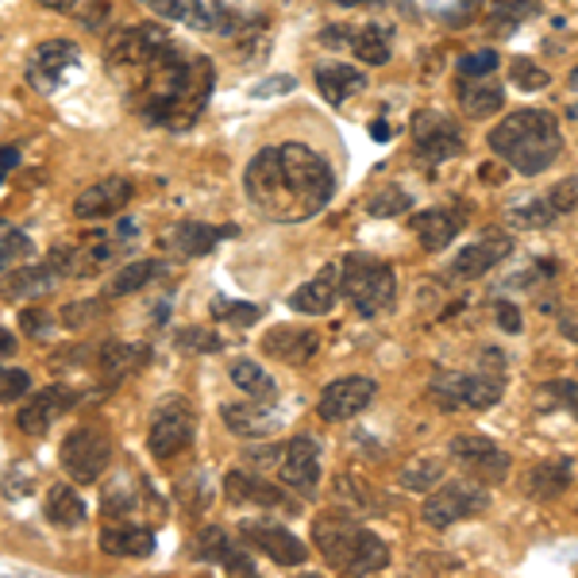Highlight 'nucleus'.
Wrapping results in <instances>:
<instances>
[{"label":"nucleus","mask_w":578,"mask_h":578,"mask_svg":"<svg viewBox=\"0 0 578 578\" xmlns=\"http://www.w3.org/2000/svg\"><path fill=\"white\" fill-rule=\"evenodd\" d=\"M16 351V336L8 328H0V355H12Z\"/></svg>","instance_id":"58"},{"label":"nucleus","mask_w":578,"mask_h":578,"mask_svg":"<svg viewBox=\"0 0 578 578\" xmlns=\"http://www.w3.org/2000/svg\"><path fill=\"white\" fill-rule=\"evenodd\" d=\"M197 556L209 559V564L225 567L231 575H255V559L247 556L239 544L228 540L225 528H205L201 536H197Z\"/></svg>","instance_id":"24"},{"label":"nucleus","mask_w":578,"mask_h":578,"mask_svg":"<svg viewBox=\"0 0 578 578\" xmlns=\"http://www.w3.org/2000/svg\"><path fill=\"white\" fill-rule=\"evenodd\" d=\"M544 390H548V398L564 401L567 409H571L575 417H578V386H571V382H551V386H544Z\"/></svg>","instance_id":"53"},{"label":"nucleus","mask_w":578,"mask_h":578,"mask_svg":"<svg viewBox=\"0 0 578 578\" xmlns=\"http://www.w3.org/2000/svg\"><path fill=\"white\" fill-rule=\"evenodd\" d=\"M78 66H81V51L73 39H47V43H39L28 58V81L36 93L51 97L62 89V81L70 78Z\"/></svg>","instance_id":"10"},{"label":"nucleus","mask_w":578,"mask_h":578,"mask_svg":"<svg viewBox=\"0 0 578 578\" xmlns=\"http://www.w3.org/2000/svg\"><path fill=\"white\" fill-rule=\"evenodd\" d=\"M575 482V462L564 459V456H551L544 462H536L532 470H528V494H532L536 501H556L559 494H567Z\"/></svg>","instance_id":"26"},{"label":"nucleus","mask_w":578,"mask_h":578,"mask_svg":"<svg viewBox=\"0 0 578 578\" xmlns=\"http://www.w3.org/2000/svg\"><path fill=\"white\" fill-rule=\"evenodd\" d=\"M212 312H217V320H228V325H239V328L255 325V320L262 317L259 305H239V301H217Z\"/></svg>","instance_id":"44"},{"label":"nucleus","mask_w":578,"mask_h":578,"mask_svg":"<svg viewBox=\"0 0 578 578\" xmlns=\"http://www.w3.org/2000/svg\"><path fill=\"white\" fill-rule=\"evenodd\" d=\"M78 405V393L70 386H47V390H31L23 398L20 412H16V428L23 436H43L51 428V420H58L62 412H70Z\"/></svg>","instance_id":"18"},{"label":"nucleus","mask_w":578,"mask_h":578,"mask_svg":"<svg viewBox=\"0 0 578 578\" xmlns=\"http://www.w3.org/2000/svg\"><path fill=\"white\" fill-rule=\"evenodd\" d=\"M225 425L231 428L236 436H247V440H262L278 428V417L267 409V401H251V405H225L220 409Z\"/></svg>","instance_id":"30"},{"label":"nucleus","mask_w":578,"mask_h":578,"mask_svg":"<svg viewBox=\"0 0 578 578\" xmlns=\"http://www.w3.org/2000/svg\"><path fill=\"white\" fill-rule=\"evenodd\" d=\"M312 544L325 556V564L347 575H375L390 564V548L382 536H375L359 517L343 514V509H328L312 520Z\"/></svg>","instance_id":"4"},{"label":"nucleus","mask_w":578,"mask_h":578,"mask_svg":"<svg viewBox=\"0 0 578 578\" xmlns=\"http://www.w3.org/2000/svg\"><path fill=\"white\" fill-rule=\"evenodd\" d=\"M228 378H231V382H236L239 390H243L251 401H267V405H270V401L278 398L275 378H270L267 370H262L255 359H239V362H231V367H228Z\"/></svg>","instance_id":"34"},{"label":"nucleus","mask_w":578,"mask_h":578,"mask_svg":"<svg viewBox=\"0 0 578 578\" xmlns=\"http://www.w3.org/2000/svg\"><path fill=\"white\" fill-rule=\"evenodd\" d=\"M282 451H286V448H278V444H270V448H255L247 459H251L255 467H262V470H270V467L278 470V462H282Z\"/></svg>","instance_id":"55"},{"label":"nucleus","mask_w":578,"mask_h":578,"mask_svg":"<svg viewBox=\"0 0 578 578\" xmlns=\"http://www.w3.org/2000/svg\"><path fill=\"white\" fill-rule=\"evenodd\" d=\"M448 451L478 482H506L509 478V451H501L498 444L486 440V436H456V440L448 444Z\"/></svg>","instance_id":"15"},{"label":"nucleus","mask_w":578,"mask_h":578,"mask_svg":"<svg viewBox=\"0 0 578 578\" xmlns=\"http://www.w3.org/2000/svg\"><path fill=\"white\" fill-rule=\"evenodd\" d=\"M225 494H228V501L231 506H278V509H286L289 506V498L278 486H270L267 478H255V475H247V470H228L225 475Z\"/></svg>","instance_id":"23"},{"label":"nucleus","mask_w":578,"mask_h":578,"mask_svg":"<svg viewBox=\"0 0 578 578\" xmlns=\"http://www.w3.org/2000/svg\"><path fill=\"white\" fill-rule=\"evenodd\" d=\"M378 386L375 378H362V375H347V378H336V382L325 386V393H320V420H351L359 417L362 409H367L370 401H375Z\"/></svg>","instance_id":"17"},{"label":"nucleus","mask_w":578,"mask_h":578,"mask_svg":"<svg viewBox=\"0 0 578 578\" xmlns=\"http://www.w3.org/2000/svg\"><path fill=\"white\" fill-rule=\"evenodd\" d=\"M398 482H401V490H412V494L432 490L436 482H444V459L417 456L412 462H405V467H401Z\"/></svg>","instance_id":"39"},{"label":"nucleus","mask_w":578,"mask_h":578,"mask_svg":"<svg viewBox=\"0 0 578 578\" xmlns=\"http://www.w3.org/2000/svg\"><path fill=\"white\" fill-rule=\"evenodd\" d=\"M498 51H475V54H462L456 62V70L462 73V78H486V73L498 70Z\"/></svg>","instance_id":"45"},{"label":"nucleus","mask_w":578,"mask_h":578,"mask_svg":"<svg viewBox=\"0 0 578 578\" xmlns=\"http://www.w3.org/2000/svg\"><path fill=\"white\" fill-rule=\"evenodd\" d=\"M109 66L131 73L128 101L147 123L189 128L212 97V62L178 47L155 23H131L109 39Z\"/></svg>","instance_id":"1"},{"label":"nucleus","mask_w":578,"mask_h":578,"mask_svg":"<svg viewBox=\"0 0 578 578\" xmlns=\"http://www.w3.org/2000/svg\"><path fill=\"white\" fill-rule=\"evenodd\" d=\"M343 297V286H340V267H332L328 262L325 270H320L317 278H309L305 286L293 289V297H289V309L301 312V317H325V312H332V305Z\"/></svg>","instance_id":"21"},{"label":"nucleus","mask_w":578,"mask_h":578,"mask_svg":"<svg viewBox=\"0 0 578 578\" xmlns=\"http://www.w3.org/2000/svg\"><path fill=\"white\" fill-rule=\"evenodd\" d=\"M16 162H20V155L16 151H0V181H4V170H12Z\"/></svg>","instance_id":"57"},{"label":"nucleus","mask_w":578,"mask_h":578,"mask_svg":"<svg viewBox=\"0 0 578 578\" xmlns=\"http://www.w3.org/2000/svg\"><path fill=\"white\" fill-rule=\"evenodd\" d=\"M459 104L467 116L486 120V116L501 112V104H506V89H501V81H494L490 73H486V78H462L459 81Z\"/></svg>","instance_id":"29"},{"label":"nucleus","mask_w":578,"mask_h":578,"mask_svg":"<svg viewBox=\"0 0 578 578\" xmlns=\"http://www.w3.org/2000/svg\"><path fill=\"white\" fill-rule=\"evenodd\" d=\"M506 393V362L501 351H490V362L475 370V375H440L432 382V398L444 409H494Z\"/></svg>","instance_id":"6"},{"label":"nucleus","mask_w":578,"mask_h":578,"mask_svg":"<svg viewBox=\"0 0 578 578\" xmlns=\"http://www.w3.org/2000/svg\"><path fill=\"white\" fill-rule=\"evenodd\" d=\"M325 43H347L351 47V54L359 58V62L367 66H386L390 62V28H382V23H367L362 31H325Z\"/></svg>","instance_id":"22"},{"label":"nucleus","mask_w":578,"mask_h":578,"mask_svg":"<svg viewBox=\"0 0 578 578\" xmlns=\"http://www.w3.org/2000/svg\"><path fill=\"white\" fill-rule=\"evenodd\" d=\"M498 325L506 328V332H520V312L514 301H498Z\"/></svg>","instance_id":"56"},{"label":"nucleus","mask_w":578,"mask_h":578,"mask_svg":"<svg viewBox=\"0 0 578 578\" xmlns=\"http://www.w3.org/2000/svg\"><path fill=\"white\" fill-rule=\"evenodd\" d=\"M412 151H417V159L428 162V167H440V162L456 159L462 151L459 123L440 109L417 112V120H412Z\"/></svg>","instance_id":"9"},{"label":"nucleus","mask_w":578,"mask_h":578,"mask_svg":"<svg viewBox=\"0 0 578 578\" xmlns=\"http://www.w3.org/2000/svg\"><path fill=\"white\" fill-rule=\"evenodd\" d=\"M159 275H162V262H128V267L116 270V278L109 282V289H104V297H109V301L131 297V293H139L143 286H151Z\"/></svg>","instance_id":"37"},{"label":"nucleus","mask_w":578,"mask_h":578,"mask_svg":"<svg viewBox=\"0 0 578 578\" xmlns=\"http://www.w3.org/2000/svg\"><path fill=\"white\" fill-rule=\"evenodd\" d=\"M58 459H62V470L73 482H97L112 462L109 432H101V428L93 425H78L73 432H66L62 448H58Z\"/></svg>","instance_id":"8"},{"label":"nucleus","mask_w":578,"mask_h":578,"mask_svg":"<svg viewBox=\"0 0 578 578\" xmlns=\"http://www.w3.org/2000/svg\"><path fill=\"white\" fill-rule=\"evenodd\" d=\"M101 551L104 556H128V559L151 556L155 532L151 528H143V525H109L101 532Z\"/></svg>","instance_id":"32"},{"label":"nucleus","mask_w":578,"mask_h":578,"mask_svg":"<svg viewBox=\"0 0 578 578\" xmlns=\"http://www.w3.org/2000/svg\"><path fill=\"white\" fill-rule=\"evenodd\" d=\"M509 255H514V239H509L506 231H486L482 239L467 243L456 259H451L448 275L456 278V282H475V278H482L486 270H494L498 262H506Z\"/></svg>","instance_id":"16"},{"label":"nucleus","mask_w":578,"mask_h":578,"mask_svg":"<svg viewBox=\"0 0 578 578\" xmlns=\"http://www.w3.org/2000/svg\"><path fill=\"white\" fill-rule=\"evenodd\" d=\"M478 4H482V0H428V8H432L436 16H444L448 23H467L470 16L478 12Z\"/></svg>","instance_id":"47"},{"label":"nucleus","mask_w":578,"mask_h":578,"mask_svg":"<svg viewBox=\"0 0 578 578\" xmlns=\"http://www.w3.org/2000/svg\"><path fill=\"white\" fill-rule=\"evenodd\" d=\"M20 328L28 336H47L54 328V320H51V312H43V309H23L20 312Z\"/></svg>","instance_id":"52"},{"label":"nucleus","mask_w":578,"mask_h":578,"mask_svg":"<svg viewBox=\"0 0 578 578\" xmlns=\"http://www.w3.org/2000/svg\"><path fill=\"white\" fill-rule=\"evenodd\" d=\"M332 4H343V8H359V4H378V0H332Z\"/></svg>","instance_id":"59"},{"label":"nucleus","mask_w":578,"mask_h":578,"mask_svg":"<svg viewBox=\"0 0 578 578\" xmlns=\"http://www.w3.org/2000/svg\"><path fill=\"white\" fill-rule=\"evenodd\" d=\"M36 4L70 16V20L81 23L86 31L104 28V20H109V0H36Z\"/></svg>","instance_id":"38"},{"label":"nucleus","mask_w":578,"mask_h":578,"mask_svg":"<svg viewBox=\"0 0 578 578\" xmlns=\"http://www.w3.org/2000/svg\"><path fill=\"white\" fill-rule=\"evenodd\" d=\"M151 12L162 16V20L189 23L197 31H217V36L236 31V12L225 0H151Z\"/></svg>","instance_id":"14"},{"label":"nucleus","mask_w":578,"mask_h":578,"mask_svg":"<svg viewBox=\"0 0 578 578\" xmlns=\"http://www.w3.org/2000/svg\"><path fill=\"white\" fill-rule=\"evenodd\" d=\"M97 317H104V301H73V305H66L58 320H62L66 328H86V325H93Z\"/></svg>","instance_id":"43"},{"label":"nucleus","mask_w":578,"mask_h":578,"mask_svg":"<svg viewBox=\"0 0 578 578\" xmlns=\"http://www.w3.org/2000/svg\"><path fill=\"white\" fill-rule=\"evenodd\" d=\"M509 78H514L517 89H525V93H540V89L548 86V73H544L536 62H528V58H514V66H509Z\"/></svg>","instance_id":"42"},{"label":"nucleus","mask_w":578,"mask_h":578,"mask_svg":"<svg viewBox=\"0 0 578 578\" xmlns=\"http://www.w3.org/2000/svg\"><path fill=\"white\" fill-rule=\"evenodd\" d=\"M243 193L259 217L275 225H301L332 201L336 173L325 155L305 143L262 147L243 170Z\"/></svg>","instance_id":"2"},{"label":"nucleus","mask_w":578,"mask_h":578,"mask_svg":"<svg viewBox=\"0 0 578 578\" xmlns=\"http://www.w3.org/2000/svg\"><path fill=\"white\" fill-rule=\"evenodd\" d=\"M151 359L143 343H101L97 347V370H101V382L104 386H116L123 382L128 375H136L143 362Z\"/></svg>","instance_id":"25"},{"label":"nucleus","mask_w":578,"mask_h":578,"mask_svg":"<svg viewBox=\"0 0 578 578\" xmlns=\"http://www.w3.org/2000/svg\"><path fill=\"white\" fill-rule=\"evenodd\" d=\"M317 89L328 104H347L355 93L367 89V78H362V70H355L347 62H325L317 66Z\"/></svg>","instance_id":"27"},{"label":"nucleus","mask_w":578,"mask_h":578,"mask_svg":"<svg viewBox=\"0 0 578 578\" xmlns=\"http://www.w3.org/2000/svg\"><path fill=\"white\" fill-rule=\"evenodd\" d=\"M544 197H548V205L559 212V217H567V212H571L575 205H578V178H564V181H556V186H551Z\"/></svg>","instance_id":"48"},{"label":"nucleus","mask_w":578,"mask_h":578,"mask_svg":"<svg viewBox=\"0 0 578 578\" xmlns=\"http://www.w3.org/2000/svg\"><path fill=\"white\" fill-rule=\"evenodd\" d=\"M409 205H412L409 193H401V189H386V193L370 197L367 212H370V217H398V212H405Z\"/></svg>","instance_id":"46"},{"label":"nucleus","mask_w":578,"mask_h":578,"mask_svg":"<svg viewBox=\"0 0 578 578\" xmlns=\"http://www.w3.org/2000/svg\"><path fill=\"white\" fill-rule=\"evenodd\" d=\"M556 217H559V212L548 205V197H536V201L517 205V209L509 212V220H514L517 228H548Z\"/></svg>","instance_id":"40"},{"label":"nucleus","mask_w":578,"mask_h":578,"mask_svg":"<svg viewBox=\"0 0 578 578\" xmlns=\"http://www.w3.org/2000/svg\"><path fill=\"white\" fill-rule=\"evenodd\" d=\"M278 478L289 494L297 498H317L320 490V444L312 436H297L286 444L282 462H278Z\"/></svg>","instance_id":"13"},{"label":"nucleus","mask_w":578,"mask_h":578,"mask_svg":"<svg viewBox=\"0 0 578 578\" xmlns=\"http://www.w3.org/2000/svg\"><path fill=\"white\" fill-rule=\"evenodd\" d=\"M540 12V0H490V12H486V23H490L494 36H514L525 20Z\"/></svg>","instance_id":"35"},{"label":"nucleus","mask_w":578,"mask_h":578,"mask_svg":"<svg viewBox=\"0 0 578 578\" xmlns=\"http://www.w3.org/2000/svg\"><path fill=\"white\" fill-rule=\"evenodd\" d=\"M193 432H197L193 409L186 401H167L155 412L151 428H147V448H151L155 459H170L193 444Z\"/></svg>","instance_id":"11"},{"label":"nucleus","mask_w":578,"mask_h":578,"mask_svg":"<svg viewBox=\"0 0 578 578\" xmlns=\"http://www.w3.org/2000/svg\"><path fill=\"white\" fill-rule=\"evenodd\" d=\"M239 47H243V62H259L262 54L270 51V36L262 28H251V31H239Z\"/></svg>","instance_id":"51"},{"label":"nucleus","mask_w":578,"mask_h":578,"mask_svg":"<svg viewBox=\"0 0 578 578\" xmlns=\"http://www.w3.org/2000/svg\"><path fill=\"white\" fill-rule=\"evenodd\" d=\"M293 86H297V81H293V78H289V73H278V78H270V81H267V86H255V89H251V93H255V97H275V93H293Z\"/></svg>","instance_id":"54"},{"label":"nucleus","mask_w":578,"mask_h":578,"mask_svg":"<svg viewBox=\"0 0 578 578\" xmlns=\"http://www.w3.org/2000/svg\"><path fill=\"white\" fill-rule=\"evenodd\" d=\"M31 393V375L20 367H0V401H23Z\"/></svg>","instance_id":"41"},{"label":"nucleus","mask_w":578,"mask_h":578,"mask_svg":"<svg viewBox=\"0 0 578 578\" xmlns=\"http://www.w3.org/2000/svg\"><path fill=\"white\" fill-rule=\"evenodd\" d=\"M28 251H31V243L20 236V231H12V236L0 239V275H4V270L12 267V262H20Z\"/></svg>","instance_id":"50"},{"label":"nucleus","mask_w":578,"mask_h":578,"mask_svg":"<svg viewBox=\"0 0 578 578\" xmlns=\"http://www.w3.org/2000/svg\"><path fill=\"white\" fill-rule=\"evenodd\" d=\"M340 286L343 297L362 317H378L398 297V275L382 259H375V255H347L340 262Z\"/></svg>","instance_id":"5"},{"label":"nucleus","mask_w":578,"mask_h":578,"mask_svg":"<svg viewBox=\"0 0 578 578\" xmlns=\"http://www.w3.org/2000/svg\"><path fill=\"white\" fill-rule=\"evenodd\" d=\"M178 347H186V351H220V340L209 328H186V332H178Z\"/></svg>","instance_id":"49"},{"label":"nucleus","mask_w":578,"mask_h":578,"mask_svg":"<svg viewBox=\"0 0 578 578\" xmlns=\"http://www.w3.org/2000/svg\"><path fill=\"white\" fill-rule=\"evenodd\" d=\"M47 520L58 528H78L86 525V501L78 498V490L66 482H58L51 494H47Z\"/></svg>","instance_id":"36"},{"label":"nucleus","mask_w":578,"mask_h":578,"mask_svg":"<svg viewBox=\"0 0 578 578\" xmlns=\"http://www.w3.org/2000/svg\"><path fill=\"white\" fill-rule=\"evenodd\" d=\"M486 509H490V490H486V482H478V478H456V482H444L440 490L428 494L420 517L432 528H451L459 525V520L482 517Z\"/></svg>","instance_id":"7"},{"label":"nucleus","mask_w":578,"mask_h":578,"mask_svg":"<svg viewBox=\"0 0 578 578\" xmlns=\"http://www.w3.org/2000/svg\"><path fill=\"white\" fill-rule=\"evenodd\" d=\"M262 351L275 355V359H286V362H305V359H312V351H317V336H312L309 328L278 325L262 336Z\"/></svg>","instance_id":"31"},{"label":"nucleus","mask_w":578,"mask_h":578,"mask_svg":"<svg viewBox=\"0 0 578 578\" xmlns=\"http://www.w3.org/2000/svg\"><path fill=\"white\" fill-rule=\"evenodd\" d=\"M225 236H231V228H212V225H197V220H186V225H178L170 231V247L178 255H189V259H197V255H209Z\"/></svg>","instance_id":"33"},{"label":"nucleus","mask_w":578,"mask_h":578,"mask_svg":"<svg viewBox=\"0 0 578 578\" xmlns=\"http://www.w3.org/2000/svg\"><path fill=\"white\" fill-rule=\"evenodd\" d=\"M136 197V186H131L128 178H120V173H112V178L97 181V186L81 189L78 201H73V217L78 220H104V217H116V212L123 209V205Z\"/></svg>","instance_id":"20"},{"label":"nucleus","mask_w":578,"mask_h":578,"mask_svg":"<svg viewBox=\"0 0 578 578\" xmlns=\"http://www.w3.org/2000/svg\"><path fill=\"white\" fill-rule=\"evenodd\" d=\"M467 217H470V209L462 201L436 205V209H425L412 217V236H417V243L425 247V251H444V247L467 228Z\"/></svg>","instance_id":"19"},{"label":"nucleus","mask_w":578,"mask_h":578,"mask_svg":"<svg viewBox=\"0 0 578 578\" xmlns=\"http://www.w3.org/2000/svg\"><path fill=\"white\" fill-rule=\"evenodd\" d=\"M490 151L517 173H544L564 151L559 120L544 109H517L490 131Z\"/></svg>","instance_id":"3"},{"label":"nucleus","mask_w":578,"mask_h":578,"mask_svg":"<svg viewBox=\"0 0 578 578\" xmlns=\"http://www.w3.org/2000/svg\"><path fill=\"white\" fill-rule=\"evenodd\" d=\"M239 536L278 567H301L305 556H309V548H305L289 528L275 525L270 517H247L243 525H239Z\"/></svg>","instance_id":"12"},{"label":"nucleus","mask_w":578,"mask_h":578,"mask_svg":"<svg viewBox=\"0 0 578 578\" xmlns=\"http://www.w3.org/2000/svg\"><path fill=\"white\" fill-rule=\"evenodd\" d=\"M58 270L51 262H43V267H16L8 278H0V297L4 301H23V297H43L51 293L58 286Z\"/></svg>","instance_id":"28"}]
</instances>
